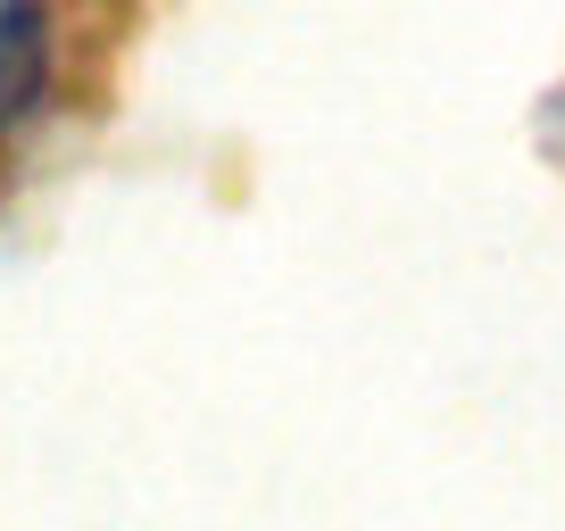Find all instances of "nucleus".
<instances>
[{"label":"nucleus","mask_w":565,"mask_h":531,"mask_svg":"<svg viewBox=\"0 0 565 531\" xmlns=\"http://www.w3.org/2000/svg\"><path fill=\"white\" fill-rule=\"evenodd\" d=\"M51 34H42V0H0V124H18L42 91Z\"/></svg>","instance_id":"1"}]
</instances>
